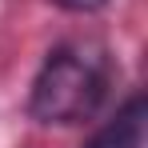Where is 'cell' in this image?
Returning <instances> with one entry per match:
<instances>
[{
	"label": "cell",
	"mask_w": 148,
	"mask_h": 148,
	"mask_svg": "<svg viewBox=\"0 0 148 148\" xmlns=\"http://www.w3.org/2000/svg\"><path fill=\"white\" fill-rule=\"evenodd\" d=\"M84 148H144V96L132 92L116 108V116L84 140Z\"/></svg>",
	"instance_id": "2"
},
{
	"label": "cell",
	"mask_w": 148,
	"mask_h": 148,
	"mask_svg": "<svg viewBox=\"0 0 148 148\" xmlns=\"http://www.w3.org/2000/svg\"><path fill=\"white\" fill-rule=\"evenodd\" d=\"M56 8H64V12H96V8H104L108 0H52Z\"/></svg>",
	"instance_id": "3"
},
{
	"label": "cell",
	"mask_w": 148,
	"mask_h": 148,
	"mask_svg": "<svg viewBox=\"0 0 148 148\" xmlns=\"http://www.w3.org/2000/svg\"><path fill=\"white\" fill-rule=\"evenodd\" d=\"M112 88V60L96 40H64L44 56L28 92V112L40 124H84Z\"/></svg>",
	"instance_id": "1"
}]
</instances>
